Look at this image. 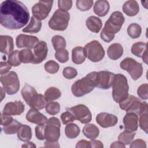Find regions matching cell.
Returning <instances> with one entry per match:
<instances>
[{"mask_svg": "<svg viewBox=\"0 0 148 148\" xmlns=\"http://www.w3.org/2000/svg\"><path fill=\"white\" fill-rule=\"evenodd\" d=\"M29 18L26 6L21 1L6 0L0 7V23L6 28L18 29L24 27Z\"/></svg>", "mask_w": 148, "mask_h": 148, "instance_id": "1", "label": "cell"}, {"mask_svg": "<svg viewBox=\"0 0 148 148\" xmlns=\"http://www.w3.org/2000/svg\"><path fill=\"white\" fill-rule=\"evenodd\" d=\"M124 21L125 18L121 12H113L102 29L100 34L101 38L106 42H111L114 39V35L121 29Z\"/></svg>", "mask_w": 148, "mask_h": 148, "instance_id": "2", "label": "cell"}, {"mask_svg": "<svg viewBox=\"0 0 148 148\" xmlns=\"http://www.w3.org/2000/svg\"><path fill=\"white\" fill-rule=\"evenodd\" d=\"M98 82V72H91L85 77L76 80L71 87L73 95L77 97H82L91 92L97 87Z\"/></svg>", "mask_w": 148, "mask_h": 148, "instance_id": "3", "label": "cell"}, {"mask_svg": "<svg viewBox=\"0 0 148 148\" xmlns=\"http://www.w3.org/2000/svg\"><path fill=\"white\" fill-rule=\"evenodd\" d=\"M21 94L26 103L32 109L41 110L47 104L44 95L38 94L35 88L29 84L24 85L21 90Z\"/></svg>", "mask_w": 148, "mask_h": 148, "instance_id": "4", "label": "cell"}, {"mask_svg": "<svg viewBox=\"0 0 148 148\" xmlns=\"http://www.w3.org/2000/svg\"><path fill=\"white\" fill-rule=\"evenodd\" d=\"M129 86L126 77L120 73L115 75L112 84V97L116 103L124 100L128 95Z\"/></svg>", "mask_w": 148, "mask_h": 148, "instance_id": "5", "label": "cell"}, {"mask_svg": "<svg viewBox=\"0 0 148 148\" xmlns=\"http://www.w3.org/2000/svg\"><path fill=\"white\" fill-rule=\"evenodd\" d=\"M119 103L120 108L127 113L132 112L140 115L148 111L147 103L146 102H142L139 98L132 95L128 94L124 100Z\"/></svg>", "mask_w": 148, "mask_h": 148, "instance_id": "6", "label": "cell"}, {"mask_svg": "<svg viewBox=\"0 0 148 148\" xmlns=\"http://www.w3.org/2000/svg\"><path fill=\"white\" fill-rule=\"evenodd\" d=\"M69 20V13L66 10L59 9L54 12L48 25L53 30L62 31L67 28Z\"/></svg>", "mask_w": 148, "mask_h": 148, "instance_id": "7", "label": "cell"}, {"mask_svg": "<svg viewBox=\"0 0 148 148\" xmlns=\"http://www.w3.org/2000/svg\"><path fill=\"white\" fill-rule=\"evenodd\" d=\"M1 82L4 90L9 95L16 94L20 88V81L16 72L10 71L1 75Z\"/></svg>", "mask_w": 148, "mask_h": 148, "instance_id": "8", "label": "cell"}, {"mask_svg": "<svg viewBox=\"0 0 148 148\" xmlns=\"http://www.w3.org/2000/svg\"><path fill=\"white\" fill-rule=\"evenodd\" d=\"M61 123L58 119L52 117L45 123L44 136L45 139L49 142H57L60 136Z\"/></svg>", "mask_w": 148, "mask_h": 148, "instance_id": "9", "label": "cell"}, {"mask_svg": "<svg viewBox=\"0 0 148 148\" xmlns=\"http://www.w3.org/2000/svg\"><path fill=\"white\" fill-rule=\"evenodd\" d=\"M86 57L91 61L97 62L101 61L105 56V50L101 44L97 40H92L87 43L84 47Z\"/></svg>", "mask_w": 148, "mask_h": 148, "instance_id": "10", "label": "cell"}, {"mask_svg": "<svg viewBox=\"0 0 148 148\" xmlns=\"http://www.w3.org/2000/svg\"><path fill=\"white\" fill-rule=\"evenodd\" d=\"M120 68L126 71L134 80H137L143 74V67L141 63L131 57L124 58L120 64Z\"/></svg>", "mask_w": 148, "mask_h": 148, "instance_id": "11", "label": "cell"}, {"mask_svg": "<svg viewBox=\"0 0 148 148\" xmlns=\"http://www.w3.org/2000/svg\"><path fill=\"white\" fill-rule=\"evenodd\" d=\"M66 110L71 112L82 124H88L91 121L92 114L87 106L83 104H79L71 108H66Z\"/></svg>", "mask_w": 148, "mask_h": 148, "instance_id": "12", "label": "cell"}, {"mask_svg": "<svg viewBox=\"0 0 148 148\" xmlns=\"http://www.w3.org/2000/svg\"><path fill=\"white\" fill-rule=\"evenodd\" d=\"M53 1H39L32 7L33 16L39 20H45L51 11Z\"/></svg>", "mask_w": 148, "mask_h": 148, "instance_id": "13", "label": "cell"}, {"mask_svg": "<svg viewBox=\"0 0 148 148\" xmlns=\"http://www.w3.org/2000/svg\"><path fill=\"white\" fill-rule=\"evenodd\" d=\"M115 74L106 71L98 72V82L97 87L101 89H109L112 86Z\"/></svg>", "mask_w": 148, "mask_h": 148, "instance_id": "14", "label": "cell"}, {"mask_svg": "<svg viewBox=\"0 0 148 148\" xmlns=\"http://www.w3.org/2000/svg\"><path fill=\"white\" fill-rule=\"evenodd\" d=\"M39 42V39L36 36L23 34L17 35L16 39V44L18 48L34 49Z\"/></svg>", "mask_w": 148, "mask_h": 148, "instance_id": "15", "label": "cell"}, {"mask_svg": "<svg viewBox=\"0 0 148 148\" xmlns=\"http://www.w3.org/2000/svg\"><path fill=\"white\" fill-rule=\"evenodd\" d=\"M47 52V43L43 40L39 41L34 48V60L32 62V64H38L41 63L46 59Z\"/></svg>", "mask_w": 148, "mask_h": 148, "instance_id": "16", "label": "cell"}, {"mask_svg": "<svg viewBox=\"0 0 148 148\" xmlns=\"http://www.w3.org/2000/svg\"><path fill=\"white\" fill-rule=\"evenodd\" d=\"M97 123L102 128H108L114 126L118 121L116 116L108 113L102 112L96 116Z\"/></svg>", "mask_w": 148, "mask_h": 148, "instance_id": "17", "label": "cell"}, {"mask_svg": "<svg viewBox=\"0 0 148 148\" xmlns=\"http://www.w3.org/2000/svg\"><path fill=\"white\" fill-rule=\"evenodd\" d=\"M24 105L21 101H16L7 103L5 105L2 113L11 116L20 115L24 112Z\"/></svg>", "mask_w": 148, "mask_h": 148, "instance_id": "18", "label": "cell"}, {"mask_svg": "<svg viewBox=\"0 0 148 148\" xmlns=\"http://www.w3.org/2000/svg\"><path fill=\"white\" fill-rule=\"evenodd\" d=\"M138 116L135 113H127L123 117L124 129L130 132H135L138 128Z\"/></svg>", "mask_w": 148, "mask_h": 148, "instance_id": "19", "label": "cell"}, {"mask_svg": "<svg viewBox=\"0 0 148 148\" xmlns=\"http://www.w3.org/2000/svg\"><path fill=\"white\" fill-rule=\"evenodd\" d=\"M132 53L139 58L143 59V61L147 64V43L139 42L132 45L131 47Z\"/></svg>", "mask_w": 148, "mask_h": 148, "instance_id": "20", "label": "cell"}, {"mask_svg": "<svg viewBox=\"0 0 148 148\" xmlns=\"http://www.w3.org/2000/svg\"><path fill=\"white\" fill-rule=\"evenodd\" d=\"M26 119L30 123L36 124L37 125L45 124L47 121V117L39 112L38 110L35 109H30L26 114Z\"/></svg>", "mask_w": 148, "mask_h": 148, "instance_id": "21", "label": "cell"}, {"mask_svg": "<svg viewBox=\"0 0 148 148\" xmlns=\"http://www.w3.org/2000/svg\"><path fill=\"white\" fill-rule=\"evenodd\" d=\"M14 44L13 38L8 35L0 36V51L5 54H10L13 51Z\"/></svg>", "mask_w": 148, "mask_h": 148, "instance_id": "22", "label": "cell"}, {"mask_svg": "<svg viewBox=\"0 0 148 148\" xmlns=\"http://www.w3.org/2000/svg\"><path fill=\"white\" fill-rule=\"evenodd\" d=\"M110 5L109 2L106 0L97 1L93 8L94 13L99 17L106 16L108 13Z\"/></svg>", "mask_w": 148, "mask_h": 148, "instance_id": "23", "label": "cell"}, {"mask_svg": "<svg viewBox=\"0 0 148 148\" xmlns=\"http://www.w3.org/2000/svg\"><path fill=\"white\" fill-rule=\"evenodd\" d=\"M123 12L128 16H136L139 11V6L138 2L134 0L126 1L123 5Z\"/></svg>", "mask_w": 148, "mask_h": 148, "instance_id": "24", "label": "cell"}, {"mask_svg": "<svg viewBox=\"0 0 148 148\" xmlns=\"http://www.w3.org/2000/svg\"><path fill=\"white\" fill-rule=\"evenodd\" d=\"M86 24L87 28L94 33L99 32L102 27V20L99 17L94 16H91L87 18Z\"/></svg>", "mask_w": 148, "mask_h": 148, "instance_id": "25", "label": "cell"}, {"mask_svg": "<svg viewBox=\"0 0 148 148\" xmlns=\"http://www.w3.org/2000/svg\"><path fill=\"white\" fill-rule=\"evenodd\" d=\"M107 54L109 58L112 60H116L123 56V47L120 43H113L109 46Z\"/></svg>", "mask_w": 148, "mask_h": 148, "instance_id": "26", "label": "cell"}, {"mask_svg": "<svg viewBox=\"0 0 148 148\" xmlns=\"http://www.w3.org/2000/svg\"><path fill=\"white\" fill-rule=\"evenodd\" d=\"M17 134L19 140L23 142H29L32 138V130L28 125L21 124L17 130Z\"/></svg>", "mask_w": 148, "mask_h": 148, "instance_id": "27", "label": "cell"}, {"mask_svg": "<svg viewBox=\"0 0 148 148\" xmlns=\"http://www.w3.org/2000/svg\"><path fill=\"white\" fill-rule=\"evenodd\" d=\"M86 56L84 49L81 46L74 47L72 51V60L74 64H81L84 62Z\"/></svg>", "mask_w": 148, "mask_h": 148, "instance_id": "28", "label": "cell"}, {"mask_svg": "<svg viewBox=\"0 0 148 148\" xmlns=\"http://www.w3.org/2000/svg\"><path fill=\"white\" fill-rule=\"evenodd\" d=\"M42 28V22L34 16H32L29 23L23 29V32L30 34L38 32Z\"/></svg>", "mask_w": 148, "mask_h": 148, "instance_id": "29", "label": "cell"}, {"mask_svg": "<svg viewBox=\"0 0 148 148\" xmlns=\"http://www.w3.org/2000/svg\"><path fill=\"white\" fill-rule=\"evenodd\" d=\"M83 133L85 136L92 140L97 138L99 134V128L93 124H87L83 129Z\"/></svg>", "mask_w": 148, "mask_h": 148, "instance_id": "30", "label": "cell"}, {"mask_svg": "<svg viewBox=\"0 0 148 148\" xmlns=\"http://www.w3.org/2000/svg\"><path fill=\"white\" fill-rule=\"evenodd\" d=\"M61 95L60 90L55 87H51L47 88L44 94V98L46 102H51L58 99Z\"/></svg>", "mask_w": 148, "mask_h": 148, "instance_id": "31", "label": "cell"}, {"mask_svg": "<svg viewBox=\"0 0 148 148\" xmlns=\"http://www.w3.org/2000/svg\"><path fill=\"white\" fill-rule=\"evenodd\" d=\"M80 132V128L76 124H68L65 128V134L69 139L76 138L79 135Z\"/></svg>", "mask_w": 148, "mask_h": 148, "instance_id": "32", "label": "cell"}, {"mask_svg": "<svg viewBox=\"0 0 148 148\" xmlns=\"http://www.w3.org/2000/svg\"><path fill=\"white\" fill-rule=\"evenodd\" d=\"M127 34L132 39L139 38L142 32L141 26L136 23H132L127 28Z\"/></svg>", "mask_w": 148, "mask_h": 148, "instance_id": "33", "label": "cell"}, {"mask_svg": "<svg viewBox=\"0 0 148 148\" xmlns=\"http://www.w3.org/2000/svg\"><path fill=\"white\" fill-rule=\"evenodd\" d=\"M19 57L20 61L23 63H30L34 60V54L29 49H25L20 51Z\"/></svg>", "mask_w": 148, "mask_h": 148, "instance_id": "34", "label": "cell"}, {"mask_svg": "<svg viewBox=\"0 0 148 148\" xmlns=\"http://www.w3.org/2000/svg\"><path fill=\"white\" fill-rule=\"evenodd\" d=\"M51 43L53 46L56 51L65 49L66 46V40L65 38L61 35H54L51 38Z\"/></svg>", "mask_w": 148, "mask_h": 148, "instance_id": "35", "label": "cell"}, {"mask_svg": "<svg viewBox=\"0 0 148 148\" xmlns=\"http://www.w3.org/2000/svg\"><path fill=\"white\" fill-rule=\"evenodd\" d=\"M135 135V132L125 130L119 135L118 140L121 142H122L125 145H129L132 141Z\"/></svg>", "mask_w": 148, "mask_h": 148, "instance_id": "36", "label": "cell"}, {"mask_svg": "<svg viewBox=\"0 0 148 148\" xmlns=\"http://www.w3.org/2000/svg\"><path fill=\"white\" fill-rule=\"evenodd\" d=\"M21 124L16 119H14L13 121L5 126H3V131L5 134L8 135H13L17 132L19 126Z\"/></svg>", "mask_w": 148, "mask_h": 148, "instance_id": "37", "label": "cell"}, {"mask_svg": "<svg viewBox=\"0 0 148 148\" xmlns=\"http://www.w3.org/2000/svg\"><path fill=\"white\" fill-rule=\"evenodd\" d=\"M46 111L51 115H55L60 110V105L57 102H49L45 106Z\"/></svg>", "mask_w": 148, "mask_h": 148, "instance_id": "38", "label": "cell"}, {"mask_svg": "<svg viewBox=\"0 0 148 148\" xmlns=\"http://www.w3.org/2000/svg\"><path fill=\"white\" fill-rule=\"evenodd\" d=\"M19 52L20 51L18 50H16L12 51L8 57V62L13 66H17L20 65L21 62L20 60L19 57Z\"/></svg>", "mask_w": 148, "mask_h": 148, "instance_id": "39", "label": "cell"}, {"mask_svg": "<svg viewBox=\"0 0 148 148\" xmlns=\"http://www.w3.org/2000/svg\"><path fill=\"white\" fill-rule=\"evenodd\" d=\"M44 68L47 72L54 74L58 71L60 65L56 61L53 60H50L45 64Z\"/></svg>", "mask_w": 148, "mask_h": 148, "instance_id": "40", "label": "cell"}, {"mask_svg": "<svg viewBox=\"0 0 148 148\" xmlns=\"http://www.w3.org/2000/svg\"><path fill=\"white\" fill-rule=\"evenodd\" d=\"M55 58L60 62H66L69 60V53L66 49H62L56 51L55 53Z\"/></svg>", "mask_w": 148, "mask_h": 148, "instance_id": "41", "label": "cell"}, {"mask_svg": "<svg viewBox=\"0 0 148 148\" xmlns=\"http://www.w3.org/2000/svg\"><path fill=\"white\" fill-rule=\"evenodd\" d=\"M76 7L81 11H87L92 6V0H77L76 1Z\"/></svg>", "mask_w": 148, "mask_h": 148, "instance_id": "42", "label": "cell"}, {"mask_svg": "<svg viewBox=\"0 0 148 148\" xmlns=\"http://www.w3.org/2000/svg\"><path fill=\"white\" fill-rule=\"evenodd\" d=\"M62 75L65 78L67 79H72L77 76V72L76 69L73 67L66 66L63 69Z\"/></svg>", "mask_w": 148, "mask_h": 148, "instance_id": "43", "label": "cell"}, {"mask_svg": "<svg viewBox=\"0 0 148 148\" xmlns=\"http://www.w3.org/2000/svg\"><path fill=\"white\" fill-rule=\"evenodd\" d=\"M61 120L64 124L66 125L76 120V118L71 112L66 110L61 114Z\"/></svg>", "mask_w": 148, "mask_h": 148, "instance_id": "44", "label": "cell"}, {"mask_svg": "<svg viewBox=\"0 0 148 148\" xmlns=\"http://www.w3.org/2000/svg\"><path fill=\"white\" fill-rule=\"evenodd\" d=\"M137 94L142 99L146 100L148 98V84L147 83L140 85L137 90Z\"/></svg>", "mask_w": 148, "mask_h": 148, "instance_id": "45", "label": "cell"}, {"mask_svg": "<svg viewBox=\"0 0 148 148\" xmlns=\"http://www.w3.org/2000/svg\"><path fill=\"white\" fill-rule=\"evenodd\" d=\"M139 127L144 131L146 133H147V120H148V114L147 113H143L139 115Z\"/></svg>", "mask_w": 148, "mask_h": 148, "instance_id": "46", "label": "cell"}, {"mask_svg": "<svg viewBox=\"0 0 148 148\" xmlns=\"http://www.w3.org/2000/svg\"><path fill=\"white\" fill-rule=\"evenodd\" d=\"M72 6V1L71 0H59L58 1V6L60 9L69 10Z\"/></svg>", "mask_w": 148, "mask_h": 148, "instance_id": "47", "label": "cell"}, {"mask_svg": "<svg viewBox=\"0 0 148 148\" xmlns=\"http://www.w3.org/2000/svg\"><path fill=\"white\" fill-rule=\"evenodd\" d=\"M45 124H39L35 127V135L37 139L42 140L45 139L44 132H45Z\"/></svg>", "mask_w": 148, "mask_h": 148, "instance_id": "48", "label": "cell"}, {"mask_svg": "<svg viewBox=\"0 0 148 148\" xmlns=\"http://www.w3.org/2000/svg\"><path fill=\"white\" fill-rule=\"evenodd\" d=\"M1 125L2 126H5L10 124L14 120L11 115L5 114L3 113H1Z\"/></svg>", "mask_w": 148, "mask_h": 148, "instance_id": "49", "label": "cell"}, {"mask_svg": "<svg viewBox=\"0 0 148 148\" xmlns=\"http://www.w3.org/2000/svg\"><path fill=\"white\" fill-rule=\"evenodd\" d=\"M131 148H135V147H141V148H146V144L145 141L140 139H137L133 142H131V145L130 146Z\"/></svg>", "mask_w": 148, "mask_h": 148, "instance_id": "50", "label": "cell"}, {"mask_svg": "<svg viewBox=\"0 0 148 148\" xmlns=\"http://www.w3.org/2000/svg\"><path fill=\"white\" fill-rule=\"evenodd\" d=\"M12 65L8 62L1 61V75H3L8 72V71L11 69Z\"/></svg>", "mask_w": 148, "mask_h": 148, "instance_id": "51", "label": "cell"}, {"mask_svg": "<svg viewBox=\"0 0 148 148\" xmlns=\"http://www.w3.org/2000/svg\"><path fill=\"white\" fill-rule=\"evenodd\" d=\"M90 142V147L92 148H103V145L102 142L98 140L92 139Z\"/></svg>", "mask_w": 148, "mask_h": 148, "instance_id": "52", "label": "cell"}, {"mask_svg": "<svg viewBox=\"0 0 148 148\" xmlns=\"http://www.w3.org/2000/svg\"><path fill=\"white\" fill-rule=\"evenodd\" d=\"M76 148H88L90 147V142L89 141H87L86 140H81L79 141L76 145Z\"/></svg>", "mask_w": 148, "mask_h": 148, "instance_id": "53", "label": "cell"}, {"mask_svg": "<svg viewBox=\"0 0 148 148\" xmlns=\"http://www.w3.org/2000/svg\"><path fill=\"white\" fill-rule=\"evenodd\" d=\"M110 147H119V148L122 147V148H124V147H125V145L124 144H123L122 142H121L120 141L118 140V141H115V142H113Z\"/></svg>", "mask_w": 148, "mask_h": 148, "instance_id": "54", "label": "cell"}, {"mask_svg": "<svg viewBox=\"0 0 148 148\" xmlns=\"http://www.w3.org/2000/svg\"><path fill=\"white\" fill-rule=\"evenodd\" d=\"M45 146L47 147H59L60 146L58 145V142H49L47 141H46L45 143Z\"/></svg>", "mask_w": 148, "mask_h": 148, "instance_id": "55", "label": "cell"}, {"mask_svg": "<svg viewBox=\"0 0 148 148\" xmlns=\"http://www.w3.org/2000/svg\"><path fill=\"white\" fill-rule=\"evenodd\" d=\"M21 147H36V145L33 142H27V143L23 145Z\"/></svg>", "mask_w": 148, "mask_h": 148, "instance_id": "56", "label": "cell"}, {"mask_svg": "<svg viewBox=\"0 0 148 148\" xmlns=\"http://www.w3.org/2000/svg\"><path fill=\"white\" fill-rule=\"evenodd\" d=\"M1 88V100H2L4 97H5V91H3V88L2 87H0Z\"/></svg>", "mask_w": 148, "mask_h": 148, "instance_id": "57", "label": "cell"}]
</instances>
